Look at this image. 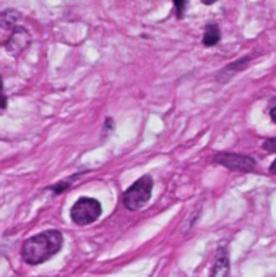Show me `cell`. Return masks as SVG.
Wrapping results in <instances>:
<instances>
[{"instance_id":"obj_8","label":"cell","mask_w":276,"mask_h":277,"mask_svg":"<svg viewBox=\"0 0 276 277\" xmlns=\"http://www.w3.org/2000/svg\"><path fill=\"white\" fill-rule=\"evenodd\" d=\"M20 18H21L20 12H17L13 8H7L0 13V24H2L3 29H15L18 26Z\"/></svg>"},{"instance_id":"obj_11","label":"cell","mask_w":276,"mask_h":277,"mask_svg":"<svg viewBox=\"0 0 276 277\" xmlns=\"http://www.w3.org/2000/svg\"><path fill=\"white\" fill-rule=\"evenodd\" d=\"M174 5H176V10H177V18L181 19L185 13V8H187V0H172Z\"/></svg>"},{"instance_id":"obj_15","label":"cell","mask_w":276,"mask_h":277,"mask_svg":"<svg viewBox=\"0 0 276 277\" xmlns=\"http://www.w3.org/2000/svg\"><path fill=\"white\" fill-rule=\"evenodd\" d=\"M215 2H218V0H202V3H205V5H213Z\"/></svg>"},{"instance_id":"obj_16","label":"cell","mask_w":276,"mask_h":277,"mask_svg":"<svg viewBox=\"0 0 276 277\" xmlns=\"http://www.w3.org/2000/svg\"><path fill=\"white\" fill-rule=\"evenodd\" d=\"M2 109H3V110L7 109V96H3V104H2Z\"/></svg>"},{"instance_id":"obj_4","label":"cell","mask_w":276,"mask_h":277,"mask_svg":"<svg viewBox=\"0 0 276 277\" xmlns=\"http://www.w3.org/2000/svg\"><path fill=\"white\" fill-rule=\"evenodd\" d=\"M213 162L229 170H234V172H252L257 165L254 157L236 153H218L213 156Z\"/></svg>"},{"instance_id":"obj_13","label":"cell","mask_w":276,"mask_h":277,"mask_svg":"<svg viewBox=\"0 0 276 277\" xmlns=\"http://www.w3.org/2000/svg\"><path fill=\"white\" fill-rule=\"evenodd\" d=\"M270 117H271V120H273V123L276 125V105H275V107H271V110H270Z\"/></svg>"},{"instance_id":"obj_9","label":"cell","mask_w":276,"mask_h":277,"mask_svg":"<svg viewBox=\"0 0 276 277\" xmlns=\"http://www.w3.org/2000/svg\"><path fill=\"white\" fill-rule=\"evenodd\" d=\"M221 39V33H220V26L216 23H210L205 28V33H203V46L205 47H213L220 42Z\"/></svg>"},{"instance_id":"obj_5","label":"cell","mask_w":276,"mask_h":277,"mask_svg":"<svg viewBox=\"0 0 276 277\" xmlns=\"http://www.w3.org/2000/svg\"><path fill=\"white\" fill-rule=\"evenodd\" d=\"M31 44V34L26 28L17 26L12 31V36L7 39L3 47L7 49V52L13 53V55H20L21 52H25Z\"/></svg>"},{"instance_id":"obj_7","label":"cell","mask_w":276,"mask_h":277,"mask_svg":"<svg viewBox=\"0 0 276 277\" xmlns=\"http://www.w3.org/2000/svg\"><path fill=\"white\" fill-rule=\"evenodd\" d=\"M250 60H252V57L250 55H245V57L239 58V60L229 63V65H226L220 73H218V76H216L218 83H222V85H224V83H227L232 76H236L237 73H240L242 70H244V68L249 65Z\"/></svg>"},{"instance_id":"obj_3","label":"cell","mask_w":276,"mask_h":277,"mask_svg":"<svg viewBox=\"0 0 276 277\" xmlns=\"http://www.w3.org/2000/svg\"><path fill=\"white\" fill-rule=\"evenodd\" d=\"M103 214V206L96 198L81 196L70 209V219L76 225H90Z\"/></svg>"},{"instance_id":"obj_12","label":"cell","mask_w":276,"mask_h":277,"mask_svg":"<svg viewBox=\"0 0 276 277\" xmlns=\"http://www.w3.org/2000/svg\"><path fill=\"white\" fill-rule=\"evenodd\" d=\"M263 149L266 153H276V138H270L263 141Z\"/></svg>"},{"instance_id":"obj_6","label":"cell","mask_w":276,"mask_h":277,"mask_svg":"<svg viewBox=\"0 0 276 277\" xmlns=\"http://www.w3.org/2000/svg\"><path fill=\"white\" fill-rule=\"evenodd\" d=\"M231 272V260H229V251L226 246H221L218 250L215 261H213L211 267V277H227Z\"/></svg>"},{"instance_id":"obj_10","label":"cell","mask_w":276,"mask_h":277,"mask_svg":"<svg viewBox=\"0 0 276 277\" xmlns=\"http://www.w3.org/2000/svg\"><path fill=\"white\" fill-rule=\"evenodd\" d=\"M75 178V177H74ZM74 178H70V180H62V182H57L55 185H52V187L49 188L52 193H55V194H60V193H64L65 190H69L70 188V183H72V180Z\"/></svg>"},{"instance_id":"obj_2","label":"cell","mask_w":276,"mask_h":277,"mask_svg":"<svg viewBox=\"0 0 276 277\" xmlns=\"http://www.w3.org/2000/svg\"><path fill=\"white\" fill-rule=\"evenodd\" d=\"M153 191V178L149 175H143L137 182L125 190L122 194V203L129 211H138L147 206Z\"/></svg>"},{"instance_id":"obj_14","label":"cell","mask_w":276,"mask_h":277,"mask_svg":"<svg viewBox=\"0 0 276 277\" xmlns=\"http://www.w3.org/2000/svg\"><path fill=\"white\" fill-rule=\"evenodd\" d=\"M270 172L271 173H276V159L273 160V164L270 165Z\"/></svg>"},{"instance_id":"obj_1","label":"cell","mask_w":276,"mask_h":277,"mask_svg":"<svg viewBox=\"0 0 276 277\" xmlns=\"http://www.w3.org/2000/svg\"><path fill=\"white\" fill-rule=\"evenodd\" d=\"M64 245V235L57 228L39 232L30 237L21 246V258L26 264L37 266L51 260L62 250Z\"/></svg>"}]
</instances>
